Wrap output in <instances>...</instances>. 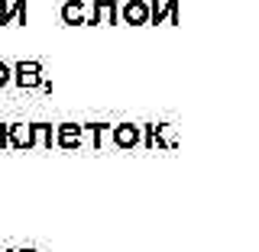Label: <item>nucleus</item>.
Masks as SVG:
<instances>
[{"label":"nucleus","instance_id":"obj_9","mask_svg":"<svg viewBox=\"0 0 259 252\" xmlns=\"http://www.w3.org/2000/svg\"><path fill=\"white\" fill-rule=\"evenodd\" d=\"M140 129H143V139H140V142L146 145V149H156V145H159V149H168V142L159 139L162 126H152V123H149V126H140Z\"/></svg>","mask_w":259,"mask_h":252},{"label":"nucleus","instance_id":"obj_8","mask_svg":"<svg viewBox=\"0 0 259 252\" xmlns=\"http://www.w3.org/2000/svg\"><path fill=\"white\" fill-rule=\"evenodd\" d=\"M62 23H65V26H84V23H88L84 0H65V4H62Z\"/></svg>","mask_w":259,"mask_h":252},{"label":"nucleus","instance_id":"obj_13","mask_svg":"<svg viewBox=\"0 0 259 252\" xmlns=\"http://www.w3.org/2000/svg\"><path fill=\"white\" fill-rule=\"evenodd\" d=\"M7 252H13V249H7Z\"/></svg>","mask_w":259,"mask_h":252},{"label":"nucleus","instance_id":"obj_2","mask_svg":"<svg viewBox=\"0 0 259 252\" xmlns=\"http://www.w3.org/2000/svg\"><path fill=\"white\" fill-rule=\"evenodd\" d=\"M52 142H55L52 123H29V126H26V136H20V152L36 149V145H42V149H52Z\"/></svg>","mask_w":259,"mask_h":252},{"label":"nucleus","instance_id":"obj_1","mask_svg":"<svg viewBox=\"0 0 259 252\" xmlns=\"http://www.w3.org/2000/svg\"><path fill=\"white\" fill-rule=\"evenodd\" d=\"M10 81L20 84V87H46V91H52L49 81L42 78V62H16V65H10Z\"/></svg>","mask_w":259,"mask_h":252},{"label":"nucleus","instance_id":"obj_7","mask_svg":"<svg viewBox=\"0 0 259 252\" xmlns=\"http://www.w3.org/2000/svg\"><path fill=\"white\" fill-rule=\"evenodd\" d=\"M172 23V26H178V0H168V4H159V0H152L149 4V23Z\"/></svg>","mask_w":259,"mask_h":252},{"label":"nucleus","instance_id":"obj_12","mask_svg":"<svg viewBox=\"0 0 259 252\" xmlns=\"http://www.w3.org/2000/svg\"><path fill=\"white\" fill-rule=\"evenodd\" d=\"M13 252H39V249H32V246H29V249H13Z\"/></svg>","mask_w":259,"mask_h":252},{"label":"nucleus","instance_id":"obj_5","mask_svg":"<svg viewBox=\"0 0 259 252\" xmlns=\"http://www.w3.org/2000/svg\"><path fill=\"white\" fill-rule=\"evenodd\" d=\"M52 136H55V145H62V149H78L81 139H84V129L78 123H59Z\"/></svg>","mask_w":259,"mask_h":252},{"label":"nucleus","instance_id":"obj_10","mask_svg":"<svg viewBox=\"0 0 259 252\" xmlns=\"http://www.w3.org/2000/svg\"><path fill=\"white\" fill-rule=\"evenodd\" d=\"M81 129H84V133H91V149H101V145H104V133H107V123H84V126H81Z\"/></svg>","mask_w":259,"mask_h":252},{"label":"nucleus","instance_id":"obj_4","mask_svg":"<svg viewBox=\"0 0 259 252\" xmlns=\"http://www.w3.org/2000/svg\"><path fill=\"white\" fill-rule=\"evenodd\" d=\"M110 136H113V145H117V149H133V145H140V139H143V129L136 123H117V126H110Z\"/></svg>","mask_w":259,"mask_h":252},{"label":"nucleus","instance_id":"obj_11","mask_svg":"<svg viewBox=\"0 0 259 252\" xmlns=\"http://www.w3.org/2000/svg\"><path fill=\"white\" fill-rule=\"evenodd\" d=\"M7 84H10V65L0 62V87H7Z\"/></svg>","mask_w":259,"mask_h":252},{"label":"nucleus","instance_id":"obj_6","mask_svg":"<svg viewBox=\"0 0 259 252\" xmlns=\"http://www.w3.org/2000/svg\"><path fill=\"white\" fill-rule=\"evenodd\" d=\"M120 16H123V23H130V26H146L149 23V4L146 0H126L120 7Z\"/></svg>","mask_w":259,"mask_h":252},{"label":"nucleus","instance_id":"obj_3","mask_svg":"<svg viewBox=\"0 0 259 252\" xmlns=\"http://www.w3.org/2000/svg\"><path fill=\"white\" fill-rule=\"evenodd\" d=\"M117 26L120 23V4L117 0H94V10L91 16H88V23L84 26Z\"/></svg>","mask_w":259,"mask_h":252}]
</instances>
